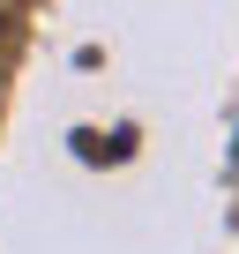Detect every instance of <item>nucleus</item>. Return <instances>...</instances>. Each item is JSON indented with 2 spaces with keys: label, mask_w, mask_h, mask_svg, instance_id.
Masks as SVG:
<instances>
[{
  "label": "nucleus",
  "mask_w": 239,
  "mask_h": 254,
  "mask_svg": "<svg viewBox=\"0 0 239 254\" xmlns=\"http://www.w3.org/2000/svg\"><path fill=\"white\" fill-rule=\"evenodd\" d=\"M0 23H8V0H0Z\"/></svg>",
  "instance_id": "obj_1"
}]
</instances>
